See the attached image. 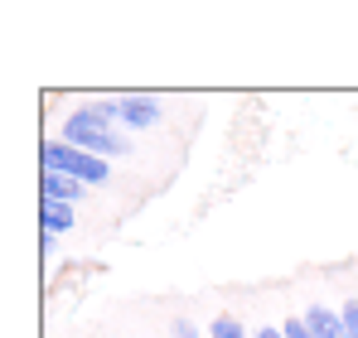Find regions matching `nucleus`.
<instances>
[{
    "label": "nucleus",
    "mask_w": 358,
    "mask_h": 338,
    "mask_svg": "<svg viewBox=\"0 0 358 338\" xmlns=\"http://www.w3.org/2000/svg\"><path fill=\"white\" fill-rule=\"evenodd\" d=\"M59 140L97 155V160H126L136 150V135H126L117 121V97H92V102H78L73 112L63 116Z\"/></svg>",
    "instance_id": "f257e3e1"
},
{
    "label": "nucleus",
    "mask_w": 358,
    "mask_h": 338,
    "mask_svg": "<svg viewBox=\"0 0 358 338\" xmlns=\"http://www.w3.org/2000/svg\"><path fill=\"white\" fill-rule=\"evenodd\" d=\"M39 160H44V174H68V179H78V184H87V189H102V184L112 179V160H97V155H87V150L59 140V135H49V140L39 145Z\"/></svg>",
    "instance_id": "f03ea898"
},
{
    "label": "nucleus",
    "mask_w": 358,
    "mask_h": 338,
    "mask_svg": "<svg viewBox=\"0 0 358 338\" xmlns=\"http://www.w3.org/2000/svg\"><path fill=\"white\" fill-rule=\"evenodd\" d=\"M117 121L126 135H141V131H155L165 121V102L155 92H121L117 97Z\"/></svg>",
    "instance_id": "7ed1b4c3"
},
{
    "label": "nucleus",
    "mask_w": 358,
    "mask_h": 338,
    "mask_svg": "<svg viewBox=\"0 0 358 338\" xmlns=\"http://www.w3.org/2000/svg\"><path fill=\"white\" fill-rule=\"evenodd\" d=\"M300 319H305L310 338H349L339 304H305V309H300Z\"/></svg>",
    "instance_id": "20e7f679"
},
{
    "label": "nucleus",
    "mask_w": 358,
    "mask_h": 338,
    "mask_svg": "<svg viewBox=\"0 0 358 338\" xmlns=\"http://www.w3.org/2000/svg\"><path fill=\"white\" fill-rule=\"evenodd\" d=\"M83 198H87V184H78L68 174H44L39 179V203H68V208H78Z\"/></svg>",
    "instance_id": "39448f33"
},
{
    "label": "nucleus",
    "mask_w": 358,
    "mask_h": 338,
    "mask_svg": "<svg viewBox=\"0 0 358 338\" xmlns=\"http://www.w3.org/2000/svg\"><path fill=\"white\" fill-rule=\"evenodd\" d=\"M39 227H44V237L73 232V208L68 203H39Z\"/></svg>",
    "instance_id": "423d86ee"
},
{
    "label": "nucleus",
    "mask_w": 358,
    "mask_h": 338,
    "mask_svg": "<svg viewBox=\"0 0 358 338\" xmlns=\"http://www.w3.org/2000/svg\"><path fill=\"white\" fill-rule=\"evenodd\" d=\"M208 338H252V334H247V324H242L238 314H218L208 324Z\"/></svg>",
    "instance_id": "0eeeda50"
},
{
    "label": "nucleus",
    "mask_w": 358,
    "mask_h": 338,
    "mask_svg": "<svg viewBox=\"0 0 358 338\" xmlns=\"http://www.w3.org/2000/svg\"><path fill=\"white\" fill-rule=\"evenodd\" d=\"M170 338H208V329H199L194 319H175L170 324Z\"/></svg>",
    "instance_id": "6e6552de"
},
{
    "label": "nucleus",
    "mask_w": 358,
    "mask_h": 338,
    "mask_svg": "<svg viewBox=\"0 0 358 338\" xmlns=\"http://www.w3.org/2000/svg\"><path fill=\"white\" fill-rule=\"evenodd\" d=\"M339 314H344V329H349V338H358V300H344V304H339Z\"/></svg>",
    "instance_id": "1a4fd4ad"
},
{
    "label": "nucleus",
    "mask_w": 358,
    "mask_h": 338,
    "mask_svg": "<svg viewBox=\"0 0 358 338\" xmlns=\"http://www.w3.org/2000/svg\"><path fill=\"white\" fill-rule=\"evenodd\" d=\"M281 334H286V338H310V329H305V319H300V314H291V319L281 324Z\"/></svg>",
    "instance_id": "9d476101"
},
{
    "label": "nucleus",
    "mask_w": 358,
    "mask_h": 338,
    "mask_svg": "<svg viewBox=\"0 0 358 338\" xmlns=\"http://www.w3.org/2000/svg\"><path fill=\"white\" fill-rule=\"evenodd\" d=\"M252 338H286V334H281V324H276V329H271V324H262V329H252Z\"/></svg>",
    "instance_id": "9b49d317"
}]
</instances>
